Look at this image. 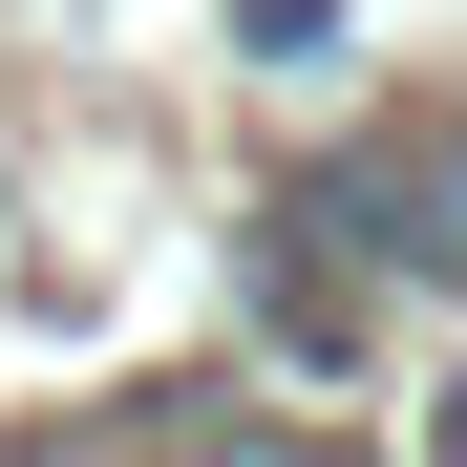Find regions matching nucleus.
I'll return each mask as SVG.
<instances>
[{"label":"nucleus","instance_id":"f257e3e1","mask_svg":"<svg viewBox=\"0 0 467 467\" xmlns=\"http://www.w3.org/2000/svg\"><path fill=\"white\" fill-rule=\"evenodd\" d=\"M297 234L467 297V128H382V149H340V171H297Z\"/></svg>","mask_w":467,"mask_h":467},{"label":"nucleus","instance_id":"f03ea898","mask_svg":"<svg viewBox=\"0 0 467 467\" xmlns=\"http://www.w3.org/2000/svg\"><path fill=\"white\" fill-rule=\"evenodd\" d=\"M0 467H128V404H107V425H22Z\"/></svg>","mask_w":467,"mask_h":467},{"label":"nucleus","instance_id":"7ed1b4c3","mask_svg":"<svg viewBox=\"0 0 467 467\" xmlns=\"http://www.w3.org/2000/svg\"><path fill=\"white\" fill-rule=\"evenodd\" d=\"M446 467H467V382H446Z\"/></svg>","mask_w":467,"mask_h":467}]
</instances>
